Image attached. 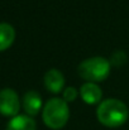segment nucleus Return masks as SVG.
<instances>
[{
	"label": "nucleus",
	"instance_id": "obj_7",
	"mask_svg": "<svg viewBox=\"0 0 129 130\" xmlns=\"http://www.w3.org/2000/svg\"><path fill=\"white\" fill-rule=\"evenodd\" d=\"M23 107L27 115L34 116L42 109V97L37 91H28L23 97Z\"/></svg>",
	"mask_w": 129,
	"mask_h": 130
},
{
	"label": "nucleus",
	"instance_id": "obj_3",
	"mask_svg": "<svg viewBox=\"0 0 129 130\" xmlns=\"http://www.w3.org/2000/svg\"><path fill=\"white\" fill-rule=\"evenodd\" d=\"M111 63L104 57H91L84 59L79 67L77 72L81 78L87 82H100L108 78L110 73Z\"/></svg>",
	"mask_w": 129,
	"mask_h": 130
},
{
	"label": "nucleus",
	"instance_id": "obj_4",
	"mask_svg": "<svg viewBox=\"0 0 129 130\" xmlns=\"http://www.w3.org/2000/svg\"><path fill=\"white\" fill-rule=\"evenodd\" d=\"M20 109L18 93L11 88L0 90V114L4 116H17Z\"/></svg>",
	"mask_w": 129,
	"mask_h": 130
},
{
	"label": "nucleus",
	"instance_id": "obj_1",
	"mask_svg": "<svg viewBox=\"0 0 129 130\" xmlns=\"http://www.w3.org/2000/svg\"><path fill=\"white\" fill-rule=\"evenodd\" d=\"M96 118L104 126L119 128L127 123L129 110L127 105L117 99H108L99 104L96 110Z\"/></svg>",
	"mask_w": 129,
	"mask_h": 130
},
{
	"label": "nucleus",
	"instance_id": "obj_2",
	"mask_svg": "<svg viewBox=\"0 0 129 130\" xmlns=\"http://www.w3.org/2000/svg\"><path fill=\"white\" fill-rule=\"evenodd\" d=\"M42 118L44 124L53 130L62 129L70 118V109L63 99L53 97L47 101L43 107Z\"/></svg>",
	"mask_w": 129,
	"mask_h": 130
},
{
	"label": "nucleus",
	"instance_id": "obj_10",
	"mask_svg": "<svg viewBox=\"0 0 129 130\" xmlns=\"http://www.w3.org/2000/svg\"><path fill=\"white\" fill-rule=\"evenodd\" d=\"M79 96V91L75 88V87H67L65 91H63V95H62V99L68 104V102H72L77 99Z\"/></svg>",
	"mask_w": 129,
	"mask_h": 130
},
{
	"label": "nucleus",
	"instance_id": "obj_6",
	"mask_svg": "<svg viewBox=\"0 0 129 130\" xmlns=\"http://www.w3.org/2000/svg\"><path fill=\"white\" fill-rule=\"evenodd\" d=\"M80 95L85 104L95 105V104L100 102L103 92H101L100 86L96 85L95 82H85L80 88Z\"/></svg>",
	"mask_w": 129,
	"mask_h": 130
},
{
	"label": "nucleus",
	"instance_id": "obj_5",
	"mask_svg": "<svg viewBox=\"0 0 129 130\" xmlns=\"http://www.w3.org/2000/svg\"><path fill=\"white\" fill-rule=\"evenodd\" d=\"M43 81H44V86L47 88V91L52 93H60L65 86V77L62 72L56 68L48 70L44 75Z\"/></svg>",
	"mask_w": 129,
	"mask_h": 130
},
{
	"label": "nucleus",
	"instance_id": "obj_8",
	"mask_svg": "<svg viewBox=\"0 0 129 130\" xmlns=\"http://www.w3.org/2000/svg\"><path fill=\"white\" fill-rule=\"evenodd\" d=\"M6 130H36V121L29 115H17L10 119Z\"/></svg>",
	"mask_w": 129,
	"mask_h": 130
},
{
	"label": "nucleus",
	"instance_id": "obj_9",
	"mask_svg": "<svg viewBox=\"0 0 129 130\" xmlns=\"http://www.w3.org/2000/svg\"><path fill=\"white\" fill-rule=\"evenodd\" d=\"M15 39V29L8 23H0V52L8 49Z\"/></svg>",
	"mask_w": 129,
	"mask_h": 130
}]
</instances>
